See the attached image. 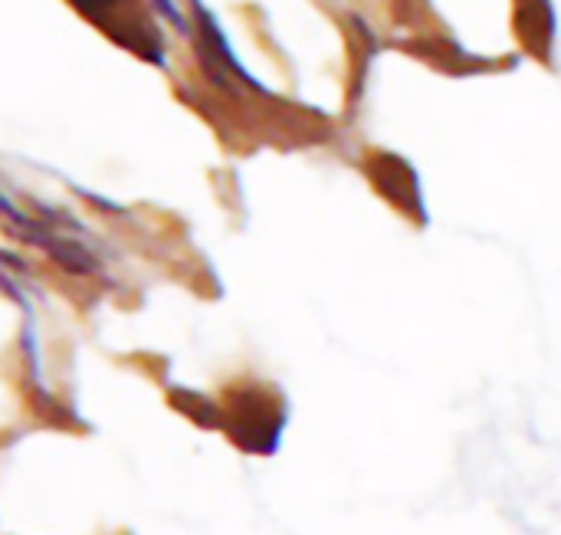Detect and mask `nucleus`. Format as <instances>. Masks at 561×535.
Instances as JSON below:
<instances>
[{
	"mask_svg": "<svg viewBox=\"0 0 561 535\" xmlns=\"http://www.w3.org/2000/svg\"><path fill=\"white\" fill-rule=\"evenodd\" d=\"M69 7H76L85 20H92L95 26H105L108 33H118L125 23V10L131 0H66Z\"/></svg>",
	"mask_w": 561,
	"mask_h": 535,
	"instance_id": "nucleus-1",
	"label": "nucleus"
}]
</instances>
